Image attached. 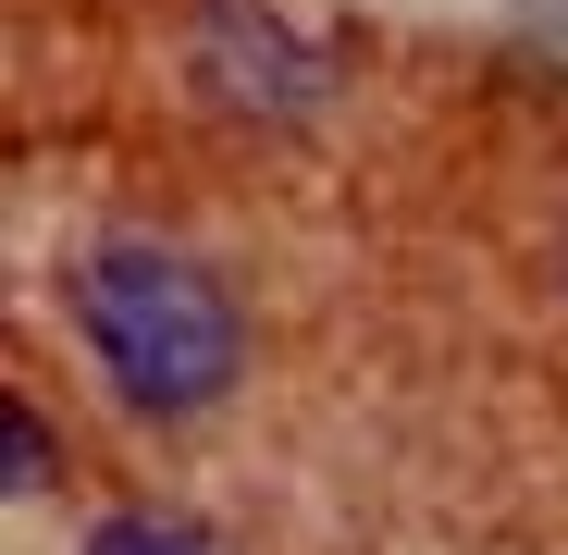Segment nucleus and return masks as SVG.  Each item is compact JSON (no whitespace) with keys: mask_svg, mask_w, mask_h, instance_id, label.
<instances>
[{"mask_svg":"<svg viewBox=\"0 0 568 555\" xmlns=\"http://www.w3.org/2000/svg\"><path fill=\"white\" fill-rule=\"evenodd\" d=\"M185 74L235 124H310L346 86V25L322 0H199L185 13Z\"/></svg>","mask_w":568,"mask_h":555,"instance_id":"obj_2","label":"nucleus"},{"mask_svg":"<svg viewBox=\"0 0 568 555\" xmlns=\"http://www.w3.org/2000/svg\"><path fill=\"white\" fill-rule=\"evenodd\" d=\"M0 456H13V470H0L13 494H50V420H38L26 395H0Z\"/></svg>","mask_w":568,"mask_h":555,"instance_id":"obj_4","label":"nucleus"},{"mask_svg":"<svg viewBox=\"0 0 568 555\" xmlns=\"http://www.w3.org/2000/svg\"><path fill=\"white\" fill-rule=\"evenodd\" d=\"M87 555H235V543L199 531V518H173V506H124V518L87 531Z\"/></svg>","mask_w":568,"mask_h":555,"instance_id":"obj_3","label":"nucleus"},{"mask_svg":"<svg viewBox=\"0 0 568 555\" xmlns=\"http://www.w3.org/2000/svg\"><path fill=\"white\" fill-rule=\"evenodd\" d=\"M62 297H74L87 358L112 370V395L136 420H211L235 395L247 321H235V297H223L211 259H185L161 235H100V247H74Z\"/></svg>","mask_w":568,"mask_h":555,"instance_id":"obj_1","label":"nucleus"}]
</instances>
